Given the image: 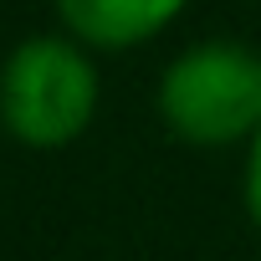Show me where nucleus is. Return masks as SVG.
<instances>
[{"mask_svg":"<svg viewBox=\"0 0 261 261\" xmlns=\"http://www.w3.org/2000/svg\"><path fill=\"white\" fill-rule=\"evenodd\" d=\"M159 113L185 144L225 149L261 128V51L241 41H200L159 77Z\"/></svg>","mask_w":261,"mask_h":261,"instance_id":"1","label":"nucleus"},{"mask_svg":"<svg viewBox=\"0 0 261 261\" xmlns=\"http://www.w3.org/2000/svg\"><path fill=\"white\" fill-rule=\"evenodd\" d=\"M97 113V67L67 36H31L0 67V123L26 149L72 144Z\"/></svg>","mask_w":261,"mask_h":261,"instance_id":"2","label":"nucleus"},{"mask_svg":"<svg viewBox=\"0 0 261 261\" xmlns=\"http://www.w3.org/2000/svg\"><path fill=\"white\" fill-rule=\"evenodd\" d=\"M190 0H57V16L82 46L123 51L159 36Z\"/></svg>","mask_w":261,"mask_h":261,"instance_id":"3","label":"nucleus"},{"mask_svg":"<svg viewBox=\"0 0 261 261\" xmlns=\"http://www.w3.org/2000/svg\"><path fill=\"white\" fill-rule=\"evenodd\" d=\"M246 210H251V220L261 225V128H256L251 154H246Z\"/></svg>","mask_w":261,"mask_h":261,"instance_id":"4","label":"nucleus"}]
</instances>
